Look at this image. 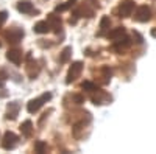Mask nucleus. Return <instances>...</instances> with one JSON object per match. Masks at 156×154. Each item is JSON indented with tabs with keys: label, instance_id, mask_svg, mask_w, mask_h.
<instances>
[{
	"label": "nucleus",
	"instance_id": "nucleus-1",
	"mask_svg": "<svg viewBox=\"0 0 156 154\" xmlns=\"http://www.w3.org/2000/svg\"><path fill=\"white\" fill-rule=\"evenodd\" d=\"M51 98V95L50 94H44L42 97H39V98H36V100H31L28 104H27V109H28V112L30 114H34V112H37L39 111V108H41L42 104H44V101H48Z\"/></svg>",
	"mask_w": 156,
	"mask_h": 154
},
{
	"label": "nucleus",
	"instance_id": "nucleus-2",
	"mask_svg": "<svg viewBox=\"0 0 156 154\" xmlns=\"http://www.w3.org/2000/svg\"><path fill=\"white\" fill-rule=\"evenodd\" d=\"M81 70H83V64L81 62H73L69 69V73H67V83L75 81L78 76L81 75Z\"/></svg>",
	"mask_w": 156,
	"mask_h": 154
},
{
	"label": "nucleus",
	"instance_id": "nucleus-3",
	"mask_svg": "<svg viewBox=\"0 0 156 154\" xmlns=\"http://www.w3.org/2000/svg\"><path fill=\"white\" fill-rule=\"evenodd\" d=\"M17 135L14 134V132H5V135H3V142H2V146L5 148V149H12L16 146V143H17Z\"/></svg>",
	"mask_w": 156,
	"mask_h": 154
},
{
	"label": "nucleus",
	"instance_id": "nucleus-4",
	"mask_svg": "<svg viewBox=\"0 0 156 154\" xmlns=\"http://www.w3.org/2000/svg\"><path fill=\"white\" fill-rule=\"evenodd\" d=\"M150 17H151V11L148 6H140L136 11V19L139 22H147V20H150Z\"/></svg>",
	"mask_w": 156,
	"mask_h": 154
},
{
	"label": "nucleus",
	"instance_id": "nucleus-5",
	"mask_svg": "<svg viewBox=\"0 0 156 154\" xmlns=\"http://www.w3.org/2000/svg\"><path fill=\"white\" fill-rule=\"evenodd\" d=\"M6 37H8V42H19L22 37H23V31L22 30H19V28H12V30H9L8 33H6Z\"/></svg>",
	"mask_w": 156,
	"mask_h": 154
},
{
	"label": "nucleus",
	"instance_id": "nucleus-6",
	"mask_svg": "<svg viewBox=\"0 0 156 154\" xmlns=\"http://www.w3.org/2000/svg\"><path fill=\"white\" fill-rule=\"evenodd\" d=\"M19 103L17 101H12V103H9L8 104V109H6V118H9V120H14L16 117H17V114H19Z\"/></svg>",
	"mask_w": 156,
	"mask_h": 154
},
{
	"label": "nucleus",
	"instance_id": "nucleus-7",
	"mask_svg": "<svg viewBox=\"0 0 156 154\" xmlns=\"http://www.w3.org/2000/svg\"><path fill=\"white\" fill-rule=\"evenodd\" d=\"M6 58H8L12 64H16V66H19V64L22 62V53H20L19 50H16V48L9 50L8 53H6Z\"/></svg>",
	"mask_w": 156,
	"mask_h": 154
},
{
	"label": "nucleus",
	"instance_id": "nucleus-8",
	"mask_svg": "<svg viewBox=\"0 0 156 154\" xmlns=\"http://www.w3.org/2000/svg\"><path fill=\"white\" fill-rule=\"evenodd\" d=\"M133 9H134V3H133V2H125V3L120 5L119 12H120L122 17H128V16H131Z\"/></svg>",
	"mask_w": 156,
	"mask_h": 154
},
{
	"label": "nucleus",
	"instance_id": "nucleus-9",
	"mask_svg": "<svg viewBox=\"0 0 156 154\" xmlns=\"http://www.w3.org/2000/svg\"><path fill=\"white\" fill-rule=\"evenodd\" d=\"M48 30H50V23H48V22H37V23L34 25V31L39 33V34H44V33H47Z\"/></svg>",
	"mask_w": 156,
	"mask_h": 154
},
{
	"label": "nucleus",
	"instance_id": "nucleus-10",
	"mask_svg": "<svg viewBox=\"0 0 156 154\" xmlns=\"http://www.w3.org/2000/svg\"><path fill=\"white\" fill-rule=\"evenodd\" d=\"M17 9L23 12V14H30V12H33V5L30 2H20L17 5Z\"/></svg>",
	"mask_w": 156,
	"mask_h": 154
},
{
	"label": "nucleus",
	"instance_id": "nucleus-11",
	"mask_svg": "<svg viewBox=\"0 0 156 154\" xmlns=\"http://www.w3.org/2000/svg\"><path fill=\"white\" fill-rule=\"evenodd\" d=\"M31 128H33L31 121L27 120V121H23V123L20 125V131H22V134H23L25 137H30V135H31Z\"/></svg>",
	"mask_w": 156,
	"mask_h": 154
},
{
	"label": "nucleus",
	"instance_id": "nucleus-12",
	"mask_svg": "<svg viewBox=\"0 0 156 154\" xmlns=\"http://www.w3.org/2000/svg\"><path fill=\"white\" fill-rule=\"evenodd\" d=\"M48 20H51V22H53V27H55V31L56 33H59V27H61V20L55 16V14H50L48 16Z\"/></svg>",
	"mask_w": 156,
	"mask_h": 154
},
{
	"label": "nucleus",
	"instance_id": "nucleus-13",
	"mask_svg": "<svg viewBox=\"0 0 156 154\" xmlns=\"http://www.w3.org/2000/svg\"><path fill=\"white\" fill-rule=\"evenodd\" d=\"M70 51H72L70 47H66V48H64V51H62V55H61L59 61H61V62H67L69 58H70Z\"/></svg>",
	"mask_w": 156,
	"mask_h": 154
},
{
	"label": "nucleus",
	"instance_id": "nucleus-14",
	"mask_svg": "<svg viewBox=\"0 0 156 154\" xmlns=\"http://www.w3.org/2000/svg\"><path fill=\"white\" fill-rule=\"evenodd\" d=\"M123 33H125V28L123 27H119L117 30H114V31L109 33V37H112V39H119V36H122Z\"/></svg>",
	"mask_w": 156,
	"mask_h": 154
},
{
	"label": "nucleus",
	"instance_id": "nucleus-15",
	"mask_svg": "<svg viewBox=\"0 0 156 154\" xmlns=\"http://www.w3.org/2000/svg\"><path fill=\"white\" fill-rule=\"evenodd\" d=\"M108 27H109V17L105 16V17L101 19V22H100V28H101V30H106Z\"/></svg>",
	"mask_w": 156,
	"mask_h": 154
},
{
	"label": "nucleus",
	"instance_id": "nucleus-16",
	"mask_svg": "<svg viewBox=\"0 0 156 154\" xmlns=\"http://www.w3.org/2000/svg\"><path fill=\"white\" fill-rule=\"evenodd\" d=\"M83 89H86V91H97V87H95V84H92V83H89V81H86V83H83V86H81Z\"/></svg>",
	"mask_w": 156,
	"mask_h": 154
},
{
	"label": "nucleus",
	"instance_id": "nucleus-17",
	"mask_svg": "<svg viewBox=\"0 0 156 154\" xmlns=\"http://www.w3.org/2000/svg\"><path fill=\"white\" fill-rule=\"evenodd\" d=\"M45 148H47V146H45V143H42V142H37V143H36V151H37V152H44Z\"/></svg>",
	"mask_w": 156,
	"mask_h": 154
},
{
	"label": "nucleus",
	"instance_id": "nucleus-18",
	"mask_svg": "<svg viewBox=\"0 0 156 154\" xmlns=\"http://www.w3.org/2000/svg\"><path fill=\"white\" fill-rule=\"evenodd\" d=\"M6 17H8V14H6V11H2V12H0V27H2V25L5 23Z\"/></svg>",
	"mask_w": 156,
	"mask_h": 154
},
{
	"label": "nucleus",
	"instance_id": "nucleus-19",
	"mask_svg": "<svg viewBox=\"0 0 156 154\" xmlns=\"http://www.w3.org/2000/svg\"><path fill=\"white\" fill-rule=\"evenodd\" d=\"M2 86H3V83H2V81H0V87H2Z\"/></svg>",
	"mask_w": 156,
	"mask_h": 154
},
{
	"label": "nucleus",
	"instance_id": "nucleus-20",
	"mask_svg": "<svg viewBox=\"0 0 156 154\" xmlns=\"http://www.w3.org/2000/svg\"><path fill=\"white\" fill-rule=\"evenodd\" d=\"M0 45H2V44H0Z\"/></svg>",
	"mask_w": 156,
	"mask_h": 154
}]
</instances>
